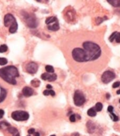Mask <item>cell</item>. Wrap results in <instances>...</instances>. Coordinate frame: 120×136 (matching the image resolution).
I'll list each match as a JSON object with an SVG mask.
<instances>
[{
  "label": "cell",
  "instance_id": "1",
  "mask_svg": "<svg viewBox=\"0 0 120 136\" xmlns=\"http://www.w3.org/2000/svg\"><path fill=\"white\" fill-rule=\"evenodd\" d=\"M100 43V39L93 36L76 37L74 43L68 48L67 53L76 64L96 62L103 56L104 50Z\"/></svg>",
  "mask_w": 120,
  "mask_h": 136
},
{
  "label": "cell",
  "instance_id": "2",
  "mask_svg": "<svg viewBox=\"0 0 120 136\" xmlns=\"http://www.w3.org/2000/svg\"><path fill=\"white\" fill-rule=\"evenodd\" d=\"M0 77L7 83L12 85H16V81L15 78L19 77V72L16 67L8 66L5 68H0Z\"/></svg>",
  "mask_w": 120,
  "mask_h": 136
},
{
  "label": "cell",
  "instance_id": "3",
  "mask_svg": "<svg viewBox=\"0 0 120 136\" xmlns=\"http://www.w3.org/2000/svg\"><path fill=\"white\" fill-rule=\"evenodd\" d=\"M4 26L7 27H9V32L10 33H15L16 32L18 28V25L16 22L15 17L12 14L8 13L6 14L4 17Z\"/></svg>",
  "mask_w": 120,
  "mask_h": 136
},
{
  "label": "cell",
  "instance_id": "4",
  "mask_svg": "<svg viewBox=\"0 0 120 136\" xmlns=\"http://www.w3.org/2000/svg\"><path fill=\"white\" fill-rule=\"evenodd\" d=\"M12 118L16 121H24L29 119V114L24 110H16L12 113Z\"/></svg>",
  "mask_w": 120,
  "mask_h": 136
},
{
  "label": "cell",
  "instance_id": "5",
  "mask_svg": "<svg viewBox=\"0 0 120 136\" xmlns=\"http://www.w3.org/2000/svg\"><path fill=\"white\" fill-rule=\"evenodd\" d=\"M73 100H74V104L76 106H81L86 102V98H85V96L81 91L77 90L75 92L74 97H73Z\"/></svg>",
  "mask_w": 120,
  "mask_h": 136
},
{
  "label": "cell",
  "instance_id": "6",
  "mask_svg": "<svg viewBox=\"0 0 120 136\" xmlns=\"http://www.w3.org/2000/svg\"><path fill=\"white\" fill-rule=\"evenodd\" d=\"M25 21H26V26H29L31 28H36L38 26V21L37 19L35 16L31 14H26V16L25 17Z\"/></svg>",
  "mask_w": 120,
  "mask_h": 136
},
{
  "label": "cell",
  "instance_id": "7",
  "mask_svg": "<svg viewBox=\"0 0 120 136\" xmlns=\"http://www.w3.org/2000/svg\"><path fill=\"white\" fill-rule=\"evenodd\" d=\"M115 73L113 71H110V70H107V71L104 72V73L101 76V80L104 83H110L111 81L115 78Z\"/></svg>",
  "mask_w": 120,
  "mask_h": 136
},
{
  "label": "cell",
  "instance_id": "8",
  "mask_svg": "<svg viewBox=\"0 0 120 136\" xmlns=\"http://www.w3.org/2000/svg\"><path fill=\"white\" fill-rule=\"evenodd\" d=\"M38 70V64L35 62H29L25 65V71L31 74H35Z\"/></svg>",
  "mask_w": 120,
  "mask_h": 136
},
{
  "label": "cell",
  "instance_id": "9",
  "mask_svg": "<svg viewBox=\"0 0 120 136\" xmlns=\"http://www.w3.org/2000/svg\"><path fill=\"white\" fill-rule=\"evenodd\" d=\"M41 78L44 81H49V82H54L57 79V74L55 73H44L41 74Z\"/></svg>",
  "mask_w": 120,
  "mask_h": 136
},
{
  "label": "cell",
  "instance_id": "10",
  "mask_svg": "<svg viewBox=\"0 0 120 136\" xmlns=\"http://www.w3.org/2000/svg\"><path fill=\"white\" fill-rule=\"evenodd\" d=\"M22 94L25 97H31L34 94V90L30 87H25L22 89Z\"/></svg>",
  "mask_w": 120,
  "mask_h": 136
},
{
  "label": "cell",
  "instance_id": "11",
  "mask_svg": "<svg viewBox=\"0 0 120 136\" xmlns=\"http://www.w3.org/2000/svg\"><path fill=\"white\" fill-rule=\"evenodd\" d=\"M48 29L49 31H59V22H54V23H52V24H49L47 26Z\"/></svg>",
  "mask_w": 120,
  "mask_h": 136
},
{
  "label": "cell",
  "instance_id": "12",
  "mask_svg": "<svg viewBox=\"0 0 120 136\" xmlns=\"http://www.w3.org/2000/svg\"><path fill=\"white\" fill-rule=\"evenodd\" d=\"M8 131L9 132L10 134H12V136H20L19 132H18L17 130H16V128H14V127L9 126V127L8 128Z\"/></svg>",
  "mask_w": 120,
  "mask_h": 136
},
{
  "label": "cell",
  "instance_id": "13",
  "mask_svg": "<svg viewBox=\"0 0 120 136\" xmlns=\"http://www.w3.org/2000/svg\"><path fill=\"white\" fill-rule=\"evenodd\" d=\"M57 21H58V19L56 17H47V19L45 20V23L47 25L52 24V23L57 22Z\"/></svg>",
  "mask_w": 120,
  "mask_h": 136
},
{
  "label": "cell",
  "instance_id": "14",
  "mask_svg": "<svg viewBox=\"0 0 120 136\" xmlns=\"http://www.w3.org/2000/svg\"><path fill=\"white\" fill-rule=\"evenodd\" d=\"M7 97V91L5 88H1L0 89V102H2Z\"/></svg>",
  "mask_w": 120,
  "mask_h": 136
},
{
  "label": "cell",
  "instance_id": "15",
  "mask_svg": "<svg viewBox=\"0 0 120 136\" xmlns=\"http://www.w3.org/2000/svg\"><path fill=\"white\" fill-rule=\"evenodd\" d=\"M87 129L89 133H93V132L95 131V129H96V125L91 121H89L87 123Z\"/></svg>",
  "mask_w": 120,
  "mask_h": 136
},
{
  "label": "cell",
  "instance_id": "16",
  "mask_svg": "<svg viewBox=\"0 0 120 136\" xmlns=\"http://www.w3.org/2000/svg\"><path fill=\"white\" fill-rule=\"evenodd\" d=\"M108 3H110L112 6L115 7V8L120 7V0H108Z\"/></svg>",
  "mask_w": 120,
  "mask_h": 136
},
{
  "label": "cell",
  "instance_id": "17",
  "mask_svg": "<svg viewBox=\"0 0 120 136\" xmlns=\"http://www.w3.org/2000/svg\"><path fill=\"white\" fill-rule=\"evenodd\" d=\"M87 115L91 117H94L96 115V110H95V108H90L87 110Z\"/></svg>",
  "mask_w": 120,
  "mask_h": 136
},
{
  "label": "cell",
  "instance_id": "18",
  "mask_svg": "<svg viewBox=\"0 0 120 136\" xmlns=\"http://www.w3.org/2000/svg\"><path fill=\"white\" fill-rule=\"evenodd\" d=\"M103 109V105L102 103H100V102H97L96 105V106H95V110H96V112L97 111H101Z\"/></svg>",
  "mask_w": 120,
  "mask_h": 136
},
{
  "label": "cell",
  "instance_id": "19",
  "mask_svg": "<svg viewBox=\"0 0 120 136\" xmlns=\"http://www.w3.org/2000/svg\"><path fill=\"white\" fill-rule=\"evenodd\" d=\"M45 69H46V73H54V68H53L51 65H46L45 66Z\"/></svg>",
  "mask_w": 120,
  "mask_h": 136
},
{
  "label": "cell",
  "instance_id": "20",
  "mask_svg": "<svg viewBox=\"0 0 120 136\" xmlns=\"http://www.w3.org/2000/svg\"><path fill=\"white\" fill-rule=\"evenodd\" d=\"M31 85H33V86L35 87V88H38V87L40 86V82L38 79H34L31 82Z\"/></svg>",
  "mask_w": 120,
  "mask_h": 136
},
{
  "label": "cell",
  "instance_id": "21",
  "mask_svg": "<svg viewBox=\"0 0 120 136\" xmlns=\"http://www.w3.org/2000/svg\"><path fill=\"white\" fill-rule=\"evenodd\" d=\"M8 50V46L6 45H0V53H4Z\"/></svg>",
  "mask_w": 120,
  "mask_h": 136
},
{
  "label": "cell",
  "instance_id": "22",
  "mask_svg": "<svg viewBox=\"0 0 120 136\" xmlns=\"http://www.w3.org/2000/svg\"><path fill=\"white\" fill-rule=\"evenodd\" d=\"M105 19H107V17H104V18L97 17V18H96V25L100 24V23L102 22V21H104V20H105Z\"/></svg>",
  "mask_w": 120,
  "mask_h": 136
},
{
  "label": "cell",
  "instance_id": "23",
  "mask_svg": "<svg viewBox=\"0 0 120 136\" xmlns=\"http://www.w3.org/2000/svg\"><path fill=\"white\" fill-rule=\"evenodd\" d=\"M8 64V60L6 58H0V65H5Z\"/></svg>",
  "mask_w": 120,
  "mask_h": 136
},
{
  "label": "cell",
  "instance_id": "24",
  "mask_svg": "<svg viewBox=\"0 0 120 136\" xmlns=\"http://www.w3.org/2000/svg\"><path fill=\"white\" fill-rule=\"evenodd\" d=\"M116 34H117V31H114V32L113 33V34L110 36V37H109V41H110V42H113V41H114V40H115Z\"/></svg>",
  "mask_w": 120,
  "mask_h": 136
},
{
  "label": "cell",
  "instance_id": "25",
  "mask_svg": "<svg viewBox=\"0 0 120 136\" xmlns=\"http://www.w3.org/2000/svg\"><path fill=\"white\" fill-rule=\"evenodd\" d=\"M110 116H111V119H112L114 121H118V120H119V117L116 115H114V113H110Z\"/></svg>",
  "mask_w": 120,
  "mask_h": 136
},
{
  "label": "cell",
  "instance_id": "26",
  "mask_svg": "<svg viewBox=\"0 0 120 136\" xmlns=\"http://www.w3.org/2000/svg\"><path fill=\"white\" fill-rule=\"evenodd\" d=\"M115 41L118 44H119L120 43V32H117V34H116V37H115Z\"/></svg>",
  "mask_w": 120,
  "mask_h": 136
},
{
  "label": "cell",
  "instance_id": "27",
  "mask_svg": "<svg viewBox=\"0 0 120 136\" xmlns=\"http://www.w3.org/2000/svg\"><path fill=\"white\" fill-rule=\"evenodd\" d=\"M70 121H71V122H75V121H76V115H70Z\"/></svg>",
  "mask_w": 120,
  "mask_h": 136
},
{
  "label": "cell",
  "instance_id": "28",
  "mask_svg": "<svg viewBox=\"0 0 120 136\" xmlns=\"http://www.w3.org/2000/svg\"><path fill=\"white\" fill-rule=\"evenodd\" d=\"M108 111H109V113H114V107H113L112 106H108Z\"/></svg>",
  "mask_w": 120,
  "mask_h": 136
},
{
  "label": "cell",
  "instance_id": "29",
  "mask_svg": "<svg viewBox=\"0 0 120 136\" xmlns=\"http://www.w3.org/2000/svg\"><path fill=\"white\" fill-rule=\"evenodd\" d=\"M120 86V82H115V83L113 84V88H117L118 87Z\"/></svg>",
  "mask_w": 120,
  "mask_h": 136
},
{
  "label": "cell",
  "instance_id": "30",
  "mask_svg": "<svg viewBox=\"0 0 120 136\" xmlns=\"http://www.w3.org/2000/svg\"><path fill=\"white\" fill-rule=\"evenodd\" d=\"M49 91H50V90H45V91H44V92H43V94H44V96H49V95H50V93H49Z\"/></svg>",
  "mask_w": 120,
  "mask_h": 136
},
{
  "label": "cell",
  "instance_id": "31",
  "mask_svg": "<svg viewBox=\"0 0 120 136\" xmlns=\"http://www.w3.org/2000/svg\"><path fill=\"white\" fill-rule=\"evenodd\" d=\"M28 133H29V135H31V134H34V133H35V129H33V128L30 129V130H28Z\"/></svg>",
  "mask_w": 120,
  "mask_h": 136
},
{
  "label": "cell",
  "instance_id": "32",
  "mask_svg": "<svg viewBox=\"0 0 120 136\" xmlns=\"http://www.w3.org/2000/svg\"><path fill=\"white\" fill-rule=\"evenodd\" d=\"M4 115V110H2V109H0V119L3 117V115Z\"/></svg>",
  "mask_w": 120,
  "mask_h": 136
},
{
  "label": "cell",
  "instance_id": "33",
  "mask_svg": "<svg viewBox=\"0 0 120 136\" xmlns=\"http://www.w3.org/2000/svg\"><path fill=\"white\" fill-rule=\"evenodd\" d=\"M49 93H50V95L52 96V97H54V96H55V92H54L53 90H50V91H49Z\"/></svg>",
  "mask_w": 120,
  "mask_h": 136
},
{
  "label": "cell",
  "instance_id": "34",
  "mask_svg": "<svg viewBox=\"0 0 120 136\" xmlns=\"http://www.w3.org/2000/svg\"><path fill=\"white\" fill-rule=\"evenodd\" d=\"M46 88H48V89H52V86H51V85H49V84H48L47 86H46Z\"/></svg>",
  "mask_w": 120,
  "mask_h": 136
},
{
  "label": "cell",
  "instance_id": "35",
  "mask_svg": "<svg viewBox=\"0 0 120 136\" xmlns=\"http://www.w3.org/2000/svg\"><path fill=\"white\" fill-rule=\"evenodd\" d=\"M34 136H40V134L37 133V132H35V133H34Z\"/></svg>",
  "mask_w": 120,
  "mask_h": 136
},
{
  "label": "cell",
  "instance_id": "36",
  "mask_svg": "<svg viewBox=\"0 0 120 136\" xmlns=\"http://www.w3.org/2000/svg\"><path fill=\"white\" fill-rule=\"evenodd\" d=\"M106 96H107V99H109V94L107 93V95H106Z\"/></svg>",
  "mask_w": 120,
  "mask_h": 136
},
{
  "label": "cell",
  "instance_id": "37",
  "mask_svg": "<svg viewBox=\"0 0 120 136\" xmlns=\"http://www.w3.org/2000/svg\"><path fill=\"white\" fill-rule=\"evenodd\" d=\"M117 94H120V89L117 91Z\"/></svg>",
  "mask_w": 120,
  "mask_h": 136
},
{
  "label": "cell",
  "instance_id": "38",
  "mask_svg": "<svg viewBox=\"0 0 120 136\" xmlns=\"http://www.w3.org/2000/svg\"><path fill=\"white\" fill-rule=\"evenodd\" d=\"M50 136H55V135H50Z\"/></svg>",
  "mask_w": 120,
  "mask_h": 136
},
{
  "label": "cell",
  "instance_id": "39",
  "mask_svg": "<svg viewBox=\"0 0 120 136\" xmlns=\"http://www.w3.org/2000/svg\"><path fill=\"white\" fill-rule=\"evenodd\" d=\"M27 136H31V135H27Z\"/></svg>",
  "mask_w": 120,
  "mask_h": 136
}]
</instances>
